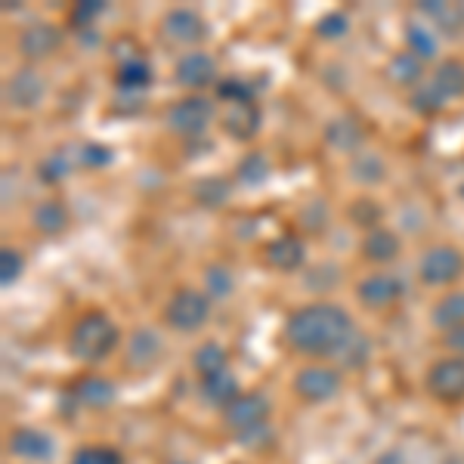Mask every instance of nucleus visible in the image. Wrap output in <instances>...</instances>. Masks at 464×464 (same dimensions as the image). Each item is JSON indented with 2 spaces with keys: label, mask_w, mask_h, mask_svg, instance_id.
<instances>
[{
  "label": "nucleus",
  "mask_w": 464,
  "mask_h": 464,
  "mask_svg": "<svg viewBox=\"0 0 464 464\" xmlns=\"http://www.w3.org/2000/svg\"><path fill=\"white\" fill-rule=\"evenodd\" d=\"M343 387V372L334 369V365H304L295 375V393L301 396L304 402H328L341 393Z\"/></svg>",
  "instance_id": "nucleus-7"
},
{
  "label": "nucleus",
  "mask_w": 464,
  "mask_h": 464,
  "mask_svg": "<svg viewBox=\"0 0 464 464\" xmlns=\"http://www.w3.org/2000/svg\"><path fill=\"white\" fill-rule=\"evenodd\" d=\"M6 449L16 459L34 464H47L56 459V440L47 430H37V428H16L10 433V440H6Z\"/></svg>",
  "instance_id": "nucleus-12"
},
{
  "label": "nucleus",
  "mask_w": 464,
  "mask_h": 464,
  "mask_svg": "<svg viewBox=\"0 0 464 464\" xmlns=\"http://www.w3.org/2000/svg\"><path fill=\"white\" fill-rule=\"evenodd\" d=\"M192 365H196V372L201 378L214 375V372H223L227 369V350H223L217 341L201 343V347L196 350V356H192Z\"/></svg>",
  "instance_id": "nucleus-31"
},
{
  "label": "nucleus",
  "mask_w": 464,
  "mask_h": 464,
  "mask_svg": "<svg viewBox=\"0 0 464 464\" xmlns=\"http://www.w3.org/2000/svg\"><path fill=\"white\" fill-rule=\"evenodd\" d=\"M16 47H19V53L25 59H32V63L50 59L63 47V28L53 25V22H32V25L22 28Z\"/></svg>",
  "instance_id": "nucleus-11"
},
{
  "label": "nucleus",
  "mask_w": 464,
  "mask_h": 464,
  "mask_svg": "<svg viewBox=\"0 0 464 464\" xmlns=\"http://www.w3.org/2000/svg\"><path fill=\"white\" fill-rule=\"evenodd\" d=\"M161 37L170 47H196L208 37V25L189 6H174L161 19Z\"/></svg>",
  "instance_id": "nucleus-10"
},
{
  "label": "nucleus",
  "mask_w": 464,
  "mask_h": 464,
  "mask_svg": "<svg viewBox=\"0 0 464 464\" xmlns=\"http://www.w3.org/2000/svg\"><path fill=\"white\" fill-rule=\"evenodd\" d=\"M214 121V102L208 96H183L174 106L168 109V127L170 133L186 140H198L205 137V130Z\"/></svg>",
  "instance_id": "nucleus-5"
},
{
  "label": "nucleus",
  "mask_w": 464,
  "mask_h": 464,
  "mask_svg": "<svg viewBox=\"0 0 464 464\" xmlns=\"http://www.w3.org/2000/svg\"><path fill=\"white\" fill-rule=\"evenodd\" d=\"M418 10H421L428 19H433V25L449 37L464 32V6H459V4H440V0L430 4V0H424V4H418Z\"/></svg>",
  "instance_id": "nucleus-22"
},
{
  "label": "nucleus",
  "mask_w": 464,
  "mask_h": 464,
  "mask_svg": "<svg viewBox=\"0 0 464 464\" xmlns=\"http://www.w3.org/2000/svg\"><path fill=\"white\" fill-rule=\"evenodd\" d=\"M387 78L391 84L396 87H421V78H424V63L418 59L415 53H396L387 65Z\"/></svg>",
  "instance_id": "nucleus-24"
},
{
  "label": "nucleus",
  "mask_w": 464,
  "mask_h": 464,
  "mask_svg": "<svg viewBox=\"0 0 464 464\" xmlns=\"http://www.w3.org/2000/svg\"><path fill=\"white\" fill-rule=\"evenodd\" d=\"M353 316L341 304H306L285 319V343L297 356L334 359L353 341Z\"/></svg>",
  "instance_id": "nucleus-1"
},
{
  "label": "nucleus",
  "mask_w": 464,
  "mask_h": 464,
  "mask_svg": "<svg viewBox=\"0 0 464 464\" xmlns=\"http://www.w3.org/2000/svg\"><path fill=\"white\" fill-rule=\"evenodd\" d=\"M443 347L452 350V356H461L464 359V325L452 328V332L443 334Z\"/></svg>",
  "instance_id": "nucleus-43"
},
{
  "label": "nucleus",
  "mask_w": 464,
  "mask_h": 464,
  "mask_svg": "<svg viewBox=\"0 0 464 464\" xmlns=\"http://www.w3.org/2000/svg\"><path fill=\"white\" fill-rule=\"evenodd\" d=\"M115 84L121 90H143V87H149V84H152V65H149L143 56L127 59V63L118 65Z\"/></svg>",
  "instance_id": "nucleus-27"
},
{
  "label": "nucleus",
  "mask_w": 464,
  "mask_h": 464,
  "mask_svg": "<svg viewBox=\"0 0 464 464\" xmlns=\"http://www.w3.org/2000/svg\"><path fill=\"white\" fill-rule=\"evenodd\" d=\"M409 102H411V109H415L418 115H437V111H443V106H446V96L428 81V84L415 87V93H411Z\"/></svg>",
  "instance_id": "nucleus-35"
},
{
  "label": "nucleus",
  "mask_w": 464,
  "mask_h": 464,
  "mask_svg": "<svg viewBox=\"0 0 464 464\" xmlns=\"http://www.w3.org/2000/svg\"><path fill=\"white\" fill-rule=\"evenodd\" d=\"M430 84L437 87L446 100L464 96V63H461V59H443V63L433 69Z\"/></svg>",
  "instance_id": "nucleus-25"
},
{
  "label": "nucleus",
  "mask_w": 464,
  "mask_h": 464,
  "mask_svg": "<svg viewBox=\"0 0 464 464\" xmlns=\"http://www.w3.org/2000/svg\"><path fill=\"white\" fill-rule=\"evenodd\" d=\"M406 44H409V53H415L421 63H424V59L437 56V37H433L430 28L418 25V22L406 25Z\"/></svg>",
  "instance_id": "nucleus-33"
},
{
  "label": "nucleus",
  "mask_w": 464,
  "mask_h": 464,
  "mask_svg": "<svg viewBox=\"0 0 464 464\" xmlns=\"http://www.w3.org/2000/svg\"><path fill=\"white\" fill-rule=\"evenodd\" d=\"M232 288H236V276H232L229 266L214 264V266L205 269V295L211 297V301H223V297H229Z\"/></svg>",
  "instance_id": "nucleus-30"
},
{
  "label": "nucleus",
  "mask_w": 464,
  "mask_h": 464,
  "mask_svg": "<svg viewBox=\"0 0 464 464\" xmlns=\"http://www.w3.org/2000/svg\"><path fill=\"white\" fill-rule=\"evenodd\" d=\"M198 396L205 406L223 411L242 396V387H238V381L229 369H223V372H214V375H205L198 381Z\"/></svg>",
  "instance_id": "nucleus-17"
},
{
  "label": "nucleus",
  "mask_w": 464,
  "mask_h": 464,
  "mask_svg": "<svg viewBox=\"0 0 464 464\" xmlns=\"http://www.w3.org/2000/svg\"><path fill=\"white\" fill-rule=\"evenodd\" d=\"M350 28V19L343 16V13H328V16H322L316 22V34L325 37V41H334V37H343Z\"/></svg>",
  "instance_id": "nucleus-40"
},
{
  "label": "nucleus",
  "mask_w": 464,
  "mask_h": 464,
  "mask_svg": "<svg viewBox=\"0 0 464 464\" xmlns=\"http://www.w3.org/2000/svg\"><path fill=\"white\" fill-rule=\"evenodd\" d=\"M217 96H223L227 102H254V84L245 78H229L217 84Z\"/></svg>",
  "instance_id": "nucleus-38"
},
{
  "label": "nucleus",
  "mask_w": 464,
  "mask_h": 464,
  "mask_svg": "<svg viewBox=\"0 0 464 464\" xmlns=\"http://www.w3.org/2000/svg\"><path fill=\"white\" fill-rule=\"evenodd\" d=\"M464 273V254L452 245H433L418 260V276L428 288H446Z\"/></svg>",
  "instance_id": "nucleus-6"
},
{
  "label": "nucleus",
  "mask_w": 464,
  "mask_h": 464,
  "mask_svg": "<svg viewBox=\"0 0 464 464\" xmlns=\"http://www.w3.org/2000/svg\"><path fill=\"white\" fill-rule=\"evenodd\" d=\"M102 13H106V4H102V0H84V4H78L72 10V22L78 28H87L90 22L96 16H102Z\"/></svg>",
  "instance_id": "nucleus-41"
},
{
  "label": "nucleus",
  "mask_w": 464,
  "mask_h": 464,
  "mask_svg": "<svg viewBox=\"0 0 464 464\" xmlns=\"http://www.w3.org/2000/svg\"><path fill=\"white\" fill-rule=\"evenodd\" d=\"M269 177V159L264 152H248L242 161H238L236 168V179L242 186H248V189H257V186H264Z\"/></svg>",
  "instance_id": "nucleus-28"
},
{
  "label": "nucleus",
  "mask_w": 464,
  "mask_h": 464,
  "mask_svg": "<svg viewBox=\"0 0 464 464\" xmlns=\"http://www.w3.org/2000/svg\"><path fill=\"white\" fill-rule=\"evenodd\" d=\"M69 464H124V455L115 446H81Z\"/></svg>",
  "instance_id": "nucleus-36"
},
{
  "label": "nucleus",
  "mask_w": 464,
  "mask_h": 464,
  "mask_svg": "<svg viewBox=\"0 0 464 464\" xmlns=\"http://www.w3.org/2000/svg\"><path fill=\"white\" fill-rule=\"evenodd\" d=\"M269 411H273V402H269L266 393L260 391H251V393H242L229 409H223V424L227 430L232 433L236 440H245L251 433L269 428Z\"/></svg>",
  "instance_id": "nucleus-3"
},
{
  "label": "nucleus",
  "mask_w": 464,
  "mask_h": 464,
  "mask_svg": "<svg viewBox=\"0 0 464 464\" xmlns=\"http://www.w3.org/2000/svg\"><path fill=\"white\" fill-rule=\"evenodd\" d=\"M264 260H266V266L279 269V273H295L306 260L304 238L295 236V232H282V236H276L273 242L264 245Z\"/></svg>",
  "instance_id": "nucleus-16"
},
{
  "label": "nucleus",
  "mask_w": 464,
  "mask_h": 464,
  "mask_svg": "<svg viewBox=\"0 0 464 464\" xmlns=\"http://www.w3.org/2000/svg\"><path fill=\"white\" fill-rule=\"evenodd\" d=\"M356 297L365 310H387L402 297V282L391 273H372L356 285Z\"/></svg>",
  "instance_id": "nucleus-14"
},
{
  "label": "nucleus",
  "mask_w": 464,
  "mask_h": 464,
  "mask_svg": "<svg viewBox=\"0 0 464 464\" xmlns=\"http://www.w3.org/2000/svg\"><path fill=\"white\" fill-rule=\"evenodd\" d=\"M223 130L236 143H251L260 130V109L257 102H229L223 111Z\"/></svg>",
  "instance_id": "nucleus-18"
},
{
  "label": "nucleus",
  "mask_w": 464,
  "mask_h": 464,
  "mask_svg": "<svg viewBox=\"0 0 464 464\" xmlns=\"http://www.w3.org/2000/svg\"><path fill=\"white\" fill-rule=\"evenodd\" d=\"M121 341V328L118 322L102 310H90L78 322H74L69 334V353L84 365L106 362V359L118 350Z\"/></svg>",
  "instance_id": "nucleus-2"
},
{
  "label": "nucleus",
  "mask_w": 464,
  "mask_h": 464,
  "mask_svg": "<svg viewBox=\"0 0 464 464\" xmlns=\"http://www.w3.org/2000/svg\"><path fill=\"white\" fill-rule=\"evenodd\" d=\"M32 220L41 232L56 236V232H63L65 227H69V211H65V205L59 198H47L32 211Z\"/></svg>",
  "instance_id": "nucleus-26"
},
{
  "label": "nucleus",
  "mask_w": 464,
  "mask_h": 464,
  "mask_svg": "<svg viewBox=\"0 0 464 464\" xmlns=\"http://www.w3.org/2000/svg\"><path fill=\"white\" fill-rule=\"evenodd\" d=\"M22 269H25V257L16 251V248H0V282H4L6 288L13 285V282L22 276Z\"/></svg>",
  "instance_id": "nucleus-37"
},
{
  "label": "nucleus",
  "mask_w": 464,
  "mask_h": 464,
  "mask_svg": "<svg viewBox=\"0 0 464 464\" xmlns=\"http://www.w3.org/2000/svg\"><path fill=\"white\" fill-rule=\"evenodd\" d=\"M350 174H353L356 183L378 186V183H384L387 168H384V161H381L375 152H356L353 164H350Z\"/></svg>",
  "instance_id": "nucleus-29"
},
{
  "label": "nucleus",
  "mask_w": 464,
  "mask_h": 464,
  "mask_svg": "<svg viewBox=\"0 0 464 464\" xmlns=\"http://www.w3.org/2000/svg\"><path fill=\"white\" fill-rule=\"evenodd\" d=\"M115 384H111L109 378H102V375H87V378H81L78 384H74V391H72V400L78 402V406H84V409H109L111 402H115Z\"/></svg>",
  "instance_id": "nucleus-19"
},
{
  "label": "nucleus",
  "mask_w": 464,
  "mask_h": 464,
  "mask_svg": "<svg viewBox=\"0 0 464 464\" xmlns=\"http://www.w3.org/2000/svg\"><path fill=\"white\" fill-rule=\"evenodd\" d=\"M44 96H47V81H44V74L34 65H22L4 84V102L16 111L37 109L44 102Z\"/></svg>",
  "instance_id": "nucleus-8"
},
{
  "label": "nucleus",
  "mask_w": 464,
  "mask_h": 464,
  "mask_svg": "<svg viewBox=\"0 0 464 464\" xmlns=\"http://www.w3.org/2000/svg\"><path fill=\"white\" fill-rule=\"evenodd\" d=\"M69 170H72V164H69V159H65L63 149L53 152V155H47V159L41 161V179H44V183H59V179L69 177Z\"/></svg>",
  "instance_id": "nucleus-39"
},
{
  "label": "nucleus",
  "mask_w": 464,
  "mask_h": 464,
  "mask_svg": "<svg viewBox=\"0 0 464 464\" xmlns=\"http://www.w3.org/2000/svg\"><path fill=\"white\" fill-rule=\"evenodd\" d=\"M461 192H464V186H461Z\"/></svg>",
  "instance_id": "nucleus-45"
},
{
  "label": "nucleus",
  "mask_w": 464,
  "mask_h": 464,
  "mask_svg": "<svg viewBox=\"0 0 464 464\" xmlns=\"http://www.w3.org/2000/svg\"><path fill=\"white\" fill-rule=\"evenodd\" d=\"M430 322L443 334L464 325V291H449L446 297H440L437 306L430 310Z\"/></svg>",
  "instance_id": "nucleus-23"
},
{
  "label": "nucleus",
  "mask_w": 464,
  "mask_h": 464,
  "mask_svg": "<svg viewBox=\"0 0 464 464\" xmlns=\"http://www.w3.org/2000/svg\"><path fill=\"white\" fill-rule=\"evenodd\" d=\"M229 179L223 177H208L196 186V201L201 208H223L229 201Z\"/></svg>",
  "instance_id": "nucleus-32"
},
{
  "label": "nucleus",
  "mask_w": 464,
  "mask_h": 464,
  "mask_svg": "<svg viewBox=\"0 0 464 464\" xmlns=\"http://www.w3.org/2000/svg\"><path fill=\"white\" fill-rule=\"evenodd\" d=\"M378 214V208L372 205V198H359V205H353V211H350V217H353V220H359L362 223V227H369V220H365V214Z\"/></svg>",
  "instance_id": "nucleus-44"
},
{
  "label": "nucleus",
  "mask_w": 464,
  "mask_h": 464,
  "mask_svg": "<svg viewBox=\"0 0 464 464\" xmlns=\"http://www.w3.org/2000/svg\"><path fill=\"white\" fill-rule=\"evenodd\" d=\"M164 356V341L155 328H137V332L127 338V350H124V362L127 369H137V372H146L152 369L155 362Z\"/></svg>",
  "instance_id": "nucleus-15"
},
{
  "label": "nucleus",
  "mask_w": 464,
  "mask_h": 464,
  "mask_svg": "<svg viewBox=\"0 0 464 464\" xmlns=\"http://www.w3.org/2000/svg\"><path fill=\"white\" fill-rule=\"evenodd\" d=\"M174 81L179 87L189 90H205L211 84H220L217 81V63L211 53H201V50H192V53H183L174 63Z\"/></svg>",
  "instance_id": "nucleus-13"
},
{
  "label": "nucleus",
  "mask_w": 464,
  "mask_h": 464,
  "mask_svg": "<svg viewBox=\"0 0 464 464\" xmlns=\"http://www.w3.org/2000/svg\"><path fill=\"white\" fill-rule=\"evenodd\" d=\"M369 356H372V343H369V338L356 332V334H353V341H350L347 347H343L334 359L341 362V369H362V365L369 362Z\"/></svg>",
  "instance_id": "nucleus-34"
},
{
  "label": "nucleus",
  "mask_w": 464,
  "mask_h": 464,
  "mask_svg": "<svg viewBox=\"0 0 464 464\" xmlns=\"http://www.w3.org/2000/svg\"><path fill=\"white\" fill-rule=\"evenodd\" d=\"M400 251H402V242H400V236H396L393 229L375 227V229L365 232L362 257L369 260V264H391V260L400 257Z\"/></svg>",
  "instance_id": "nucleus-20"
},
{
  "label": "nucleus",
  "mask_w": 464,
  "mask_h": 464,
  "mask_svg": "<svg viewBox=\"0 0 464 464\" xmlns=\"http://www.w3.org/2000/svg\"><path fill=\"white\" fill-rule=\"evenodd\" d=\"M362 124L356 121V118H334V121H328L325 127V143L334 146L338 152H347V155H356L359 152V143H362Z\"/></svg>",
  "instance_id": "nucleus-21"
},
{
  "label": "nucleus",
  "mask_w": 464,
  "mask_h": 464,
  "mask_svg": "<svg viewBox=\"0 0 464 464\" xmlns=\"http://www.w3.org/2000/svg\"><path fill=\"white\" fill-rule=\"evenodd\" d=\"M424 391L437 402H461L464 400V359L461 356L437 359L428 369Z\"/></svg>",
  "instance_id": "nucleus-9"
},
{
  "label": "nucleus",
  "mask_w": 464,
  "mask_h": 464,
  "mask_svg": "<svg viewBox=\"0 0 464 464\" xmlns=\"http://www.w3.org/2000/svg\"><path fill=\"white\" fill-rule=\"evenodd\" d=\"M211 316V297L205 291L196 288H177L170 295L168 306H164V322H168L174 332H198L201 325Z\"/></svg>",
  "instance_id": "nucleus-4"
},
{
  "label": "nucleus",
  "mask_w": 464,
  "mask_h": 464,
  "mask_svg": "<svg viewBox=\"0 0 464 464\" xmlns=\"http://www.w3.org/2000/svg\"><path fill=\"white\" fill-rule=\"evenodd\" d=\"M111 159H115V152L102 143H87L81 149V161H84L87 168H106V164H111Z\"/></svg>",
  "instance_id": "nucleus-42"
}]
</instances>
